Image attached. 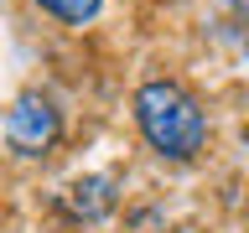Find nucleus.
I'll return each mask as SVG.
<instances>
[{"label": "nucleus", "instance_id": "f03ea898", "mask_svg": "<svg viewBox=\"0 0 249 233\" xmlns=\"http://www.w3.org/2000/svg\"><path fill=\"white\" fill-rule=\"evenodd\" d=\"M0 135H5V145H11L16 155L36 161V155H47V150L62 140V109L52 104L42 88H26L11 109H5V119H0Z\"/></svg>", "mask_w": 249, "mask_h": 233}, {"label": "nucleus", "instance_id": "f257e3e1", "mask_svg": "<svg viewBox=\"0 0 249 233\" xmlns=\"http://www.w3.org/2000/svg\"><path fill=\"white\" fill-rule=\"evenodd\" d=\"M135 130L161 161H192L208 145V109L197 104L192 88L171 78H151L135 88Z\"/></svg>", "mask_w": 249, "mask_h": 233}, {"label": "nucleus", "instance_id": "20e7f679", "mask_svg": "<svg viewBox=\"0 0 249 233\" xmlns=\"http://www.w3.org/2000/svg\"><path fill=\"white\" fill-rule=\"evenodd\" d=\"M36 11H47L52 21H62V26H89L93 16L104 11V0H31Z\"/></svg>", "mask_w": 249, "mask_h": 233}, {"label": "nucleus", "instance_id": "39448f33", "mask_svg": "<svg viewBox=\"0 0 249 233\" xmlns=\"http://www.w3.org/2000/svg\"><path fill=\"white\" fill-rule=\"evenodd\" d=\"M229 5H233V11H239V16L249 21V0H229Z\"/></svg>", "mask_w": 249, "mask_h": 233}, {"label": "nucleus", "instance_id": "7ed1b4c3", "mask_svg": "<svg viewBox=\"0 0 249 233\" xmlns=\"http://www.w3.org/2000/svg\"><path fill=\"white\" fill-rule=\"evenodd\" d=\"M114 202H120V182L109 176V171H93V176H78L68 192H62V207L73 223H99V217L114 213Z\"/></svg>", "mask_w": 249, "mask_h": 233}]
</instances>
